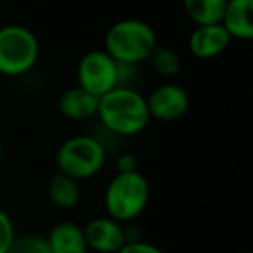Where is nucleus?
I'll use <instances>...</instances> for the list:
<instances>
[{
    "label": "nucleus",
    "mask_w": 253,
    "mask_h": 253,
    "mask_svg": "<svg viewBox=\"0 0 253 253\" xmlns=\"http://www.w3.org/2000/svg\"><path fill=\"white\" fill-rule=\"evenodd\" d=\"M49 198L57 208H73L80 200V187L77 180L57 172L49 180Z\"/></svg>",
    "instance_id": "obj_14"
},
{
    "label": "nucleus",
    "mask_w": 253,
    "mask_h": 253,
    "mask_svg": "<svg viewBox=\"0 0 253 253\" xmlns=\"http://www.w3.org/2000/svg\"><path fill=\"white\" fill-rule=\"evenodd\" d=\"M39 40L32 30L9 25L0 28V73L7 77L25 75L39 59Z\"/></svg>",
    "instance_id": "obj_5"
},
{
    "label": "nucleus",
    "mask_w": 253,
    "mask_h": 253,
    "mask_svg": "<svg viewBox=\"0 0 253 253\" xmlns=\"http://www.w3.org/2000/svg\"><path fill=\"white\" fill-rule=\"evenodd\" d=\"M99 97L92 95L82 87H71L64 90L59 97V111L70 120H87L97 115Z\"/></svg>",
    "instance_id": "obj_11"
},
{
    "label": "nucleus",
    "mask_w": 253,
    "mask_h": 253,
    "mask_svg": "<svg viewBox=\"0 0 253 253\" xmlns=\"http://www.w3.org/2000/svg\"><path fill=\"white\" fill-rule=\"evenodd\" d=\"M78 87L101 97L118 87V63L106 50L87 52L78 63Z\"/></svg>",
    "instance_id": "obj_6"
},
{
    "label": "nucleus",
    "mask_w": 253,
    "mask_h": 253,
    "mask_svg": "<svg viewBox=\"0 0 253 253\" xmlns=\"http://www.w3.org/2000/svg\"><path fill=\"white\" fill-rule=\"evenodd\" d=\"M149 200V184L139 172L116 173L108 184L104 207L116 222H130L144 211Z\"/></svg>",
    "instance_id": "obj_3"
},
{
    "label": "nucleus",
    "mask_w": 253,
    "mask_h": 253,
    "mask_svg": "<svg viewBox=\"0 0 253 253\" xmlns=\"http://www.w3.org/2000/svg\"><path fill=\"white\" fill-rule=\"evenodd\" d=\"M5 253H52L45 238L35 234H25L14 238Z\"/></svg>",
    "instance_id": "obj_16"
},
{
    "label": "nucleus",
    "mask_w": 253,
    "mask_h": 253,
    "mask_svg": "<svg viewBox=\"0 0 253 253\" xmlns=\"http://www.w3.org/2000/svg\"><path fill=\"white\" fill-rule=\"evenodd\" d=\"M84 229L87 248L99 253H116L126 243V234L122 224L111 217L92 218Z\"/></svg>",
    "instance_id": "obj_8"
},
{
    "label": "nucleus",
    "mask_w": 253,
    "mask_h": 253,
    "mask_svg": "<svg viewBox=\"0 0 253 253\" xmlns=\"http://www.w3.org/2000/svg\"><path fill=\"white\" fill-rule=\"evenodd\" d=\"M116 253H163L158 246L151 245V243H142V241H128L122 246Z\"/></svg>",
    "instance_id": "obj_18"
},
{
    "label": "nucleus",
    "mask_w": 253,
    "mask_h": 253,
    "mask_svg": "<svg viewBox=\"0 0 253 253\" xmlns=\"http://www.w3.org/2000/svg\"><path fill=\"white\" fill-rule=\"evenodd\" d=\"M231 43V37L225 32L224 26L218 25H207L196 26L189 37V50L198 59H211L222 54L227 45Z\"/></svg>",
    "instance_id": "obj_9"
},
{
    "label": "nucleus",
    "mask_w": 253,
    "mask_h": 253,
    "mask_svg": "<svg viewBox=\"0 0 253 253\" xmlns=\"http://www.w3.org/2000/svg\"><path fill=\"white\" fill-rule=\"evenodd\" d=\"M151 68L162 77H175L180 71V57L177 56L175 50L169 49V47L156 45L153 52L148 57Z\"/></svg>",
    "instance_id": "obj_15"
},
{
    "label": "nucleus",
    "mask_w": 253,
    "mask_h": 253,
    "mask_svg": "<svg viewBox=\"0 0 253 253\" xmlns=\"http://www.w3.org/2000/svg\"><path fill=\"white\" fill-rule=\"evenodd\" d=\"M116 169L118 173H125V172H137V158L134 155H123L118 158L116 162Z\"/></svg>",
    "instance_id": "obj_19"
},
{
    "label": "nucleus",
    "mask_w": 253,
    "mask_h": 253,
    "mask_svg": "<svg viewBox=\"0 0 253 253\" xmlns=\"http://www.w3.org/2000/svg\"><path fill=\"white\" fill-rule=\"evenodd\" d=\"M243 253H250V252H243Z\"/></svg>",
    "instance_id": "obj_21"
},
{
    "label": "nucleus",
    "mask_w": 253,
    "mask_h": 253,
    "mask_svg": "<svg viewBox=\"0 0 253 253\" xmlns=\"http://www.w3.org/2000/svg\"><path fill=\"white\" fill-rule=\"evenodd\" d=\"M106 52L118 64L135 66L148 61L158 42L156 33L148 23L141 19H123L118 21L106 33Z\"/></svg>",
    "instance_id": "obj_2"
},
{
    "label": "nucleus",
    "mask_w": 253,
    "mask_h": 253,
    "mask_svg": "<svg viewBox=\"0 0 253 253\" xmlns=\"http://www.w3.org/2000/svg\"><path fill=\"white\" fill-rule=\"evenodd\" d=\"M220 25L231 39L250 40L253 37V0H227Z\"/></svg>",
    "instance_id": "obj_10"
},
{
    "label": "nucleus",
    "mask_w": 253,
    "mask_h": 253,
    "mask_svg": "<svg viewBox=\"0 0 253 253\" xmlns=\"http://www.w3.org/2000/svg\"><path fill=\"white\" fill-rule=\"evenodd\" d=\"M45 239L52 253H87L84 229L75 222L56 224Z\"/></svg>",
    "instance_id": "obj_12"
},
{
    "label": "nucleus",
    "mask_w": 253,
    "mask_h": 253,
    "mask_svg": "<svg viewBox=\"0 0 253 253\" xmlns=\"http://www.w3.org/2000/svg\"><path fill=\"white\" fill-rule=\"evenodd\" d=\"M2 155H4V144L0 141V160H2Z\"/></svg>",
    "instance_id": "obj_20"
},
{
    "label": "nucleus",
    "mask_w": 253,
    "mask_h": 253,
    "mask_svg": "<svg viewBox=\"0 0 253 253\" xmlns=\"http://www.w3.org/2000/svg\"><path fill=\"white\" fill-rule=\"evenodd\" d=\"M14 225L12 220L9 218V215L4 210H0V253H5L11 246V243L14 241Z\"/></svg>",
    "instance_id": "obj_17"
},
{
    "label": "nucleus",
    "mask_w": 253,
    "mask_h": 253,
    "mask_svg": "<svg viewBox=\"0 0 253 253\" xmlns=\"http://www.w3.org/2000/svg\"><path fill=\"white\" fill-rule=\"evenodd\" d=\"M149 118H156L160 122H173L182 118L189 108V97L182 87L173 84L160 85L158 88L146 97Z\"/></svg>",
    "instance_id": "obj_7"
},
{
    "label": "nucleus",
    "mask_w": 253,
    "mask_h": 253,
    "mask_svg": "<svg viewBox=\"0 0 253 253\" xmlns=\"http://www.w3.org/2000/svg\"><path fill=\"white\" fill-rule=\"evenodd\" d=\"M227 0H184V11L196 26L218 25Z\"/></svg>",
    "instance_id": "obj_13"
},
{
    "label": "nucleus",
    "mask_w": 253,
    "mask_h": 253,
    "mask_svg": "<svg viewBox=\"0 0 253 253\" xmlns=\"http://www.w3.org/2000/svg\"><path fill=\"white\" fill-rule=\"evenodd\" d=\"M97 115L108 130L118 135H135L149 122L146 97L130 87H115L99 97Z\"/></svg>",
    "instance_id": "obj_1"
},
{
    "label": "nucleus",
    "mask_w": 253,
    "mask_h": 253,
    "mask_svg": "<svg viewBox=\"0 0 253 253\" xmlns=\"http://www.w3.org/2000/svg\"><path fill=\"white\" fill-rule=\"evenodd\" d=\"M104 146L90 135H75L59 146L56 165L61 173L75 180L88 179L104 167Z\"/></svg>",
    "instance_id": "obj_4"
}]
</instances>
